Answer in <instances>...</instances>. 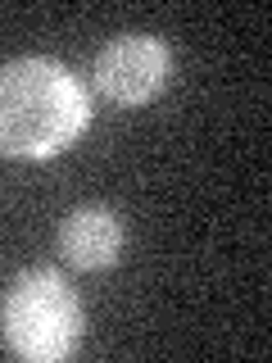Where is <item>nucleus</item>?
Returning a JSON list of instances; mask_svg holds the SVG:
<instances>
[{
	"label": "nucleus",
	"instance_id": "1",
	"mask_svg": "<svg viewBox=\"0 0 272 363\" xmlns=\"http://www.w3.org/2000/svg\"><path fill=\"white\" fill-rule=\"evenodd\" d=\"M91 128V96L60 60L0 64V155L55 159Z\"/></svg>",
	"mask_w": 272,
	"mask_h": 363
},
{
	"label": "nucleus",
	"instance_id": "2",
	"mask_svg": "<svg viewBox=\"0 0 272 363\" xmlns=\"http://www.w3.org/2000/svg\"><path fill=\"white\" fill-rule=\"evenodd\" d=\"M0 336L18 359L60 363L82 340V300L55 268H23L0 300Z\"/></svg>",
	"mask_w": 272,
	"mask_h": 363
},
{
	"label": "nucleus",
	"instance_id": "3",
	"mask_svg": "<svg viewBox=\"0 0 272 363\" xmlns=\"http://www.w3.org/2000/svg\"><path fill=\"white\" fill-rule=\"evenodd\" d=\"M173 77V50L154 32H123L96 55L91 82L113 105H150Z\"/></svg>",
	"mask_w": 272,
	"mask_h": 363
},
{
	"label": "nucleus",
	"instance_id": "4",
	"mask_svg": "<svg viewBox=\"0 0 272 363\" xmlns=\"http://www.w3.org/2000/svg\"><path fill=\"white\" fill-rule=\"evenodd\" d=\"M60 255L82 272H105L123 255V223L105 204H82L60 223Z\"/></svg>",
	"mask_w": 272,
	"mask_h": 363
}]
</instances>
